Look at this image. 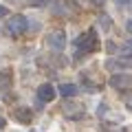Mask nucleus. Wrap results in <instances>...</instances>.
Instances as JSON below:
<instances>
[{
	"instance_id": "obj_1",
	"label": "nucleus",
	"mask_w": 132,
	"mask_h": 132,
	"mask_svg": "<svg viewBox=\"0 0 132 132\" xmlns=\"http://www.w3.org/2000/svg\"><path fill=\"white\" fill-rule=\"evenodd\" d=\"M99 40H97V31L95 29H88L86 33H81L79 38H77L75 46H77V53L79 55H88V53H93L95 48H97Z\"/></svg>"
},
{
	"instance_id": "obj_2",
	"label": "nucleus",
	"mask_w": 132,
	"mask_h": 132,
	"mask_svg": "<svg viewBox=\"0 0 132 132\" xmlns=\"http://www.w3.org/2000/svg\"><path fill=\"white\" fill-rule=\"evenodd\" d=\"M29 29V20L24 18V15H11L9 20H7V27H5V31L9 33L11 38H20L24 31Z\"/></svg>"
},
{
	"instance_id": "obj_3",
	"label": "nucleus",
	"mask_w": 132,
	"mask_h": 132,
	"mask_svg": "<svg viewBox=\"0 0 132 132\" xmlns=\"http://www.w3.org/2000/svg\"><path fill=\"white\" fill-rule=\"evenodd\" d=\"M106 68L108 71H128V68H132V55L123 53L119 57H110V60H106Z\"/></svg>"
},
{
	"instance_id": "obj_4",
	"label": "nucleus",
	"mask_w": 132,
	"mask_h": 132,
	"mask_svg": "<svg viewBox=\"0 0 132 132\" xmlns=\"http://www.w3.org/2000/svg\"><path fill=\"white\" fill-rule=\"evenodd\" d=\"M84 112H86L84 106L77 104V101H64V106H62V114L66 119H81Z\"/></svg>"
},
{
	"instance_id": "obj_5",
	"label": "nucleus",
	"mask_w": 132,
	"mask_h": 132,
	"mask_svg": "<svg viewBox=\"0 0 132 132\" xmlns=\"http://www.w3.org/2000/svg\"><path fill=\"white\" fill-rule=\"evenodd\" d=\"M108 84H110V88H114V90H128V88H132V77L126 75V73H117V75L110 77Z\"/></svg>"
},
{
	"instance_id": "obj_6",
	"label": "nucleus",
	"mask_w": 132,
	"mask_h": 132,
	"mask_svg": "<svg viewBox=\"0 0 132 132\" xmlns=\"http://www.w3.org/2000/svg\"><path fill=\"white\" fill-rule=\"evenodd\" d=\"M46 44L53 46V48H57V51H62V48L66 46V35L62 31H53V33L46 35Z\"/></svg>"
},
{
	"instance_id": "obj_7",
	"label": "nucleus",
	"mask_w": 132,
	"mask_h": 132,
	"mask_svg": "<svg viewBox=\"0 0 132 132\" xmlns=\"http://www.w3.org/2000/svg\"><path fill=\"white\" fill-rule=\"evenodd\" d=\"M38 99L42 101V104L53 101V99H55V88H53L51 84H42V86L38 88Z\"/></svg>"
},
{
	"instance_id": "obj_8",
	"label": "nucleus",
	"mask_w": 132,
	"mask_h": 132,
	"mask_svg": "<svg viewBox=\"0 0 132 132\" xmlns=\"http://www.w3.org/2000/svg\"><path fill=\"white\" fill-rule=\"evenodd\" d=\"M13 117L18 119L20 123H31L33 121V112L29 108H15L13 110Z\"/></svg>"
},
{
	"instance_id": "obj_9",
	"label": "nucleus",
	"mask_w": 132,
	"mask_h": 132,
	"mask_svg": "<svg viewBox=\"0 0 132 132\" xmlns=\"http://www.w3.org/2000/svg\"><path fill=\"white\" fill-rule=\"evenodd\" d=\"M77 93H79V88H77L75 84H62L60 86V95L62 97H75Z\"/></svg>"
},
{
	"instance_id": "obj_10",
	"label": "nucleus",
	"mask_w": 132,
	"mask_h": 132,
	"mask_svg": "<svg viewBox=\"0 0 132 132\" xmlns=\"http://www.w3.org/2000/svg\"><path fill=\"white\" fill-rule=\"evenodd\" d=\"M9 84H11V73L9 71H0V90L9 88Z\"/></svg>"
},
{
	"instance_id": "obj_11",
	"label": "nucleus",
	"mask_w": 132,
	"mask_h": 132,
	"mask_svg": "<svg viewBox=\"0 0 132 132\" xmlns=\"http://www.w3.org/2000/svg\"><path fill=\"white\" fill-rule=\"evenodd\" d=\"M7 15H9V9L5 5H0V18H7Z\"/></svg>"
},
{
	"instance_id": "obj_12",
	"label": "nucleus",
	"mask_w": 132,
	"mask_h": 132,
	"mask_svg": "<svg viewBox=\"0 0 132 132\" xmlns=\"http://www.w3.org/2000/svg\"><path fill=\"white\" fill-rule=\"evenodd\" d=\"M31 5H35V7H42V5H46V0H31Z\"/></svg>"
},
{
	"instance_id": "obj_13",
	"label": "nucleus",
	"mask_w": 132,
	"mask_h": 132,
	"mask_svg": "<svg viewBox=\"0 0 132 132\" xmlns=\"http://www.w3.org/2000/svg\"><path fill=\"white\" fill-rule=\"evenodd\" d=\"M126 106H128V110H130V112H132V95H130V97L126 99Z\"/></svg>"
},
{
	"instance_id": "obj_14",
	"label": "nucleus",
	"mask_w": 132,
	"mask_h": 132,
	"mask_svg": "<svg viewBox=\"0 0 132 132\" xmlns=\"http://www.w3.org/2000/svg\"><path fill=\"white\" fill-rule=\"evenodd\" d=\"M126 29H128V31L132 33V18H130V20H128V22H126Z\"/></svg>"
},
{
	"instance_id": "obj_15",
	"label": "nucleus",
	"mask_w": 132,
	"mask_h": 132,
	"mask_svg": "<svg viewBox=\"0 0 132 132\" xmlns=\"http://www.w3.org/2000/svg\"><path fill=\"white\" fill-rule=\"evenodd\" d=\"M7 126V121H5V119H2V117H0V130H2V128H5Z\"/></svg>"
},
{
	"instance_id": "obj_16",
	"label": "nucleus",
	"mask_w": 132,
	"mask_h": 132,
	"mask_svg": "<svg viewBox=\"0 0 132 132\" xmlns=\"http://www.w3.org/2000/svg\"><path fill=\"white\" fill-rule=\"evenodd\" d=\"M95 2H97V5H104V2H106V0H95Z\"/></svg>"
}]
</instances>
